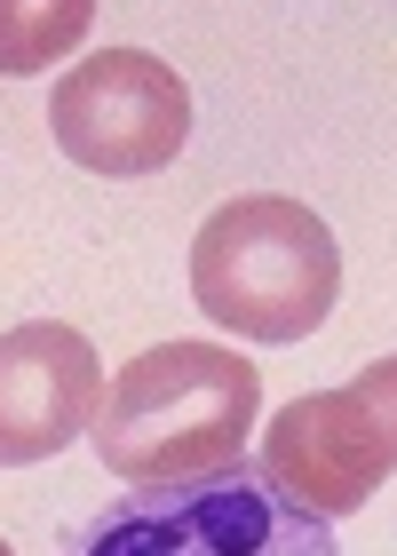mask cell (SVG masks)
I'll return each mask as SVG.
<instances>
[{
    "label": "cell",
    "instance_id": "obj_1",
    "mask_svg": "<svg viewBox=\"0 0 397 556\" xmlns=\"http://www.w3.org/2000/svg\"><path fill=\"white\" fill-rule=\"evenodd\" d=\"M262 414V374L215 342H159L119 382L95 421V462L119 485H191V477L239 469Z\"/></svg>",
    "mask_w": 397,
    "mask_h": 556
},
{
    "label": "cell",
    "instance_id": "obj_2",
    "mask_svg": "<svg viewBox=\"0 0 397 556\" xmlns=\"http://www.w3.org/2000/svg\"><path fill=\"white\" fill-rule=\"evenodd\" d=\"M191 294L246 342H303L342 302V247L303 199H222L191 239Z\"/></svg>",
    "mask_w": 397,
    "mask_h": 556
},
{
    "label": "cell",
    "instance_id": "obj_3",
    "mask_svg": "<svg viewBox=\"0 0 397 556\" xmlns=\"http://www.w3.org/2000/svg\"><path fill=\"white\" fill-rule=\"evenodd\" d=\"M56 556H342V541L262 462H239L191 485H136L104 501L64 533Z\"/></svg>",
    "mask_w": 397,
    "mask_h": 556
},
{
    "label": "cell",
    "instance_id": "obj_4",
    "mask_svg": "<svg viewBox=\"0 0 397 556\" xmlns=\"http://www.w3.org/2000/svg\"><path fill=\"white\" fill-rule=\"evenodd\" d=\"M262 469L318 517H358L397 477V358H374L342 390L294 397L262 429Z\"/></svg>",
    "mask_w": 397,
    "mask_h": 556
},
{
    "label": "cell",
    "instance_id": "obj_5",
    "mask_svg": "<svg viewBox=\"0 0 397 556\" xmlns=\"http://www.w3.org/2000/svg\"><path fill=\"white\" fill-rule=\"evenodd\" d=\"M48 128L56 151L88 175H159L191 136V88L152 48H95L80 56V72L56 80Z\"/></svg>",
    "mask_w": 397,
    "mask_h": 556
},
{
    "label": "cell",
    "instance_id": "obj_6",
    "mask_svg": "<svg viewBox=\"0 0 397 556\" xmlns=\"http://www.w3.org/2000/svg\"><path fill=\"white\" fill-rule=\"evenodd\" d=\"M104 366L95 342L64 318H33L9 326L0 342V462L33 469L48 453H64L80 429L104 421Z\"/></svg>",
    "mask_w": 397,
    "mask_h": 556
}]
</instances>
